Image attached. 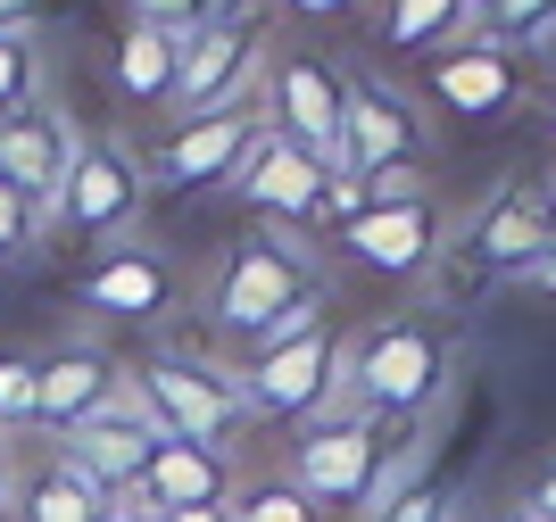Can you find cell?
<instances>
[{"label": "cell", "instance_id": "1", "mask_svg": "<svg viewBox=\"0 0 556 522\" xmlns=\"http://www.w3.org/2000/svg\"><path fill=\"white\" fill-rule=\"evenodd\" d=\"M316 316H325V257L282 225H257L250 241H232L208 266V291H200L208 357L225 365L257 357L266 341H282V332H300Z\"/></svg>", "mask_w": 556, "mask_h": 522}, {"label": "cell", "instance_id": "2", "mask_svg": "<svg viewBox=\"0 0 556 522\" xmlns=\"http://www.w3.org/2000/svg\"><path fill=\"white\" fill-rule=\"evenodd\" d=\"M448 373H457V316H391L349 341L341 398H357L391 432H416L448 398Z\"/></svg>", "mask_w": 556, "mask_h": 522}, {"label": "cell", "instance_id": "3", "mask_svg": "<svg viewBox=\"0 0 556 522\" xmlns=\"http://www.w3.org/2000/svg\"><path fill=\"white\" fill-rule=\"evenodd\" d=\"M134 373V398L150 407L166 440H200V448H241L257 432L250 407H241V382H232V365L208 357V348H159V357L125 365Z\"/></svg>", "mask_w": 556, "mask_h": 522}, {"label": "cell", "instance_id": "4", "mask_svg": "<svg viewBox=\"0 0 556 522\" xmlns=\"http://www.w3.org/2000/svg\"><path fill=\"white\" fill-rule=\"evenodd\" d=\"M282 473L307 489L316 514H366L382 498V473H391V423H374L357 398H332L325 415H307L300 440H291V464Z\"/></svg>", "mask_w": 556, "mask_h": 522}, {"label": "cell", "instance_id": "5", "mask_svg": "<svg viewBox=\"0 0 556 522\" xmlns=\"http://www.w3.org/2000/svg\"><path fill=\"white\" fill-rule=\"evenodd\" d=\"M141 207H150V166H141V150L116 141V133H84V150H75L42 232L59 250H109V241H134Z\"/></svg>", "mask_w": 556, "mask_h": 522}, {"label": "cell", "instance_id": "6", "mask_svg": "<svg viewBox=\"0 0 556 522\" xmlns=\"http://www.w3.org/2000/svg\"><path fill=\"white\" fill-rule=\"evenodd\" d=\"M232 382H241V407L250 423H307V415H325L349 382V332L332 316L300 323V332H282L266 341L257 357L232 365Z\"/></svg>", "mask_w": 556, "mask_h": 522}, {"label": "cell", "instance_id": "7", "mask_svg": "<svg viewBox=\"0 0 556 522\" xmlns=\"http://www.w3.org/2000/svg\"><path fill=\"white\" fill-rule=\"evenodd\" d=\"M266 133L300 141L307 158H341V116H349V67L307 42H275L266 50Z\"/></svg>", "mask_w": 556, "mask_h": 522}, {"label": "cell", "instance_id": "8", "mask_svg": "<svg viewBox=\"0 0 556 522\" xmlns=\"http://www.w3.org/2000/svg\"><path fill=\"white\" fill-rule=\"evenodd\" d=\"M266 133V100H250V109H216V116H175L150 150H141V166H150V191H232V175H241V158H250V141Z\"/></svg>", "mask_w": 556, "mask_h": 522}, {"label": "cell", "instance_id": "9", "mask_svg": "<svg viewBox=\"0 0 556 522\" xmlns=\"http://www.w3.org/2000/svg\"><path fill=\"white\" fill-rule=\"evenodd\" d=\"M332 250L349 266L382 273V282H424V273L448 257V200L424 191V200H391V207H366L332 232Z\"/></svg>", "mask_w": 556, "mask_h": 522}, {"label": "cell", "instance_id": "10", "mask_svg": "<svg viewBox=\"0 0 556 522\" xmlns=\"http://www.w3.org/2000/svg\"><path fill=\"white\" fill-rule=\"evenodd\" d=\"M266 25H191L184 34V75H175V116H216L250 109L266 91Z\"/></svg>", "mask_w": 556, "mask_h": 522}, {"label": "cell", "instance_id": "11", "mask_svg": "<svg viewBox=\"0 0 556 522\" xmlns=\"http://www.w3.org/2000/svg\"><path fill=\"white\" fill-rule=\"evenodd\" d=\"M325 191H332V166L307 158L300 141H282V133H257L241 175H232V200L250 216H275L282 232H325Z\"/></svg>", "mask_w": 556, "mask_h": 522}, {"label": "cell", "instance_id": "12", "mask_svg": "<svg viewBox=\"0 0 556 522\" xmlns=\"http://www.w3.org/2000/svg\"><path fill=\"white\" fill-rule=\"evenodd\" d=\"M75 298L116 323H159L184 298V266L159 241H109V250H92V266L75 273Z\"/></svg>", "mask_w": 556, "mask_h": 522}, {"label": "cell", "instance_id": "13", "mask_svg": "<svg viewBox=\"0 0 556 522\" xmlns=\"http://www.w3.org/2000/svg\"><path fill=\"white\" fill-rule=\"evenodd\" d=\"M159 423H150V407L134 398V373H125V398H109L100 415H84L75 432H59L50 448L67 456L75 473L92 481V489H134L141 473H150V456H159Z\"/></svg>", "mask_w": 556, "mask_h": 522}, {"label": "cell", "instance_id": "14", "mask_svg": "<svg viewBox=\"0 0 556 522\" xmlns=\"http://www.w3.org/2000/svg\"><path fill=\"white\" fill-rule=\"evenodd\" d=\"M424 91H432L448 116H465V125H490V116H507L515 100H523V59H515L507 42L457 34V42H441L424 59Z\"/></svg>", "mask_w": 556, "mask_h": 522}, {"label": "cell", "instance_id": "15", "mask_svg": "<svg viewBox=\"0 0 556 522\" xmlns=\"http://www.w3.org/2000/svg\"><path fill=\"white\" fill-rule=\"evenodd\" d=\"M424 116L407 91H391L382 75H349V116H341V158L332 175H357L366 182L374 166H399V158H424Z\"/></svg>", "mask_w": 556, "mask_h": 522}, {"label": "cell", "instance_id": "16", "mask_svg": "<svg viewBox=\"0 0 556 522\" xmlns=\"http://www.w3.org/2000/svg\"><path fill=\"white\" fill-rule=\"evenodd\" d=\"M448 250L465 257L473 282H532L540 257H548V241H540V182H507Z\"/></svg>", "mask_w": 556, "mask_h": 522}, {"label": "cell", "instance_id": "17", "mask_svg": "<svg viewBox=\"0 0 556 522\" xmlns=\"http://www.w3.org/2000/svg\"><path fill=\"white\" fill-rule=\"evenodd\" d=\"M75 150H84V133H75V116L67 109H17V116H0V182L17 191V200H34L50 216V200H59V182H67Z\"/></svg>", "mask_w": 556, "mask_h": 522}, {"label": "cell", "instance_id": "18", "mask_svg": "<svg viewBox=\"0 0 556 522\" xmlns=\"http://www.w3.org/2000/svg\"><path fill=\"white\" fill-rule=\"evenodd\" d=\"M9 522H109V489L75 473L59 448L42 440H17V473H9Z\"/></svg>", "mask_w": 556, "mask_h": 522}, {"label": "cell", "instance_id": "19", "mask_svg": "<svg viewBox=\"0 0 556 522\" xmlns=\"http://www.w3.org/2000/svg\"><path fill=\"white\" fill-rule=\"evenodd\" d=\"M241 489V464L225 448H200V440H159L150 473H141V498L159 514H184V506H232Z\"/></svg>", "mask_w": 556, "mask_h": 522}, {"label": "cell", "instance_id": "20", "mask_svg": "<svg viewBox=\"0 0 556 522\" xmlns=\"http://www.w3.org/2000/svg\"><path fill=\"white\" fill-rule=\"evenodd\" d=\"M109 398H125V365L109 348H50L42 357V432H75L84 415H100Z\"/></svg>", "mask_w": 556, "mask_h": 522}, {"label": "cell", "instance_id": "21", "mask_svg": "<svg viewBox=\"0 0 556 522\" xmlns=\"http://www.w3.org/2000/svg\"><path fill=\"white\" fill-rule=\"evenodd\" d=\"M175 75H184V34H150L125 25V42L109 59V84L134 116H175Z\"/></svg>", "mask_w": 556, "mask_h": 522}, {"label": "cell", "instance_id": "22", "mask_svg": "<svg viewBox=\"0 0 556 522\" xmlns=\"http://www.w3.org/2000/svg\"><path fill=\"white\" fill-rule=\"evenodd\" d=\"M465 25H473V0H382L374 34L391 50H407V59H432L441 42H457Z\"/></svg>", "mask_w": 556, "mask_h": 522}, {"label": "cell", "instance_id": "23", "mask_svg": "<svg viewBox=\"0 0 556 522\" xmlns=\"http://www.w3.org/2000/svg\"><path fill=\"white\" fill-rule=\"evenodd\" d=\"M42 432V357L0 348V440H34Z\"/></svg>", "mask_w": 556, "mask_h": 522}, {"label": "cell", "instance_id": "24", "mask_svg": "<svg viewBox=\"0 0 556 522\" xmlns=\"http://www.w3.org/2000/svg\"><path fill=\"white\" fill-rule=\"evenodd\" d=\"M232 522H325V514L307 506V489L291 473H241V489H232Z\"/></svg>", "mask_w": 556, "mask_h": 522}, {"label": "cell", "instance_id": "25", "mask_svg": "<svg viewBox=\"0 0 556 522\" xmlns=\"http://www.w3.org/2000/svg\"><path fill=\"white\" fill-rule=\"evenodd\" d=\"M42 100V25H9L0 34V116Z\"/></svg>", "mask_w": 556, "mask_h": 522}, {"label": "cell", "instance_id": "26", "mask_svg": "<svg viewBox=\"0 0 556 522\" xmlns=\"http://www.w3.org/2000/svg\"><path fill=\"white\" fill-rule=\"evenodd\" d=\"M556 25V0H473V25L465 34H482V42H532V34H548Z\"/></svg>", "mask_w": 556, "mask_h": 522}, {"label": "cell", "instance_id": "27", "mask_svg": "<svg viewBox=\"0 0 556 522\" xmlns=\"http://www.w3.org/2000/svg\"><path fill=\"white\" fill-rule=\"evenodd\" d=\"M34 241H42V207H34V200H17V191L0 182V266L34 257Z\"/></svg>", "mask_w": 556, "mask_h": 522}, {"label": "cell", "instance_id": "28", "mask_svg": "<svg viewBox=\"0 0 556 522\" xmlns=\"http://www.w3.org/2000/svg\"><path fill=\"white\" fill-rule=\"evenodd\" d=\"M366 522H457V498H448L441 481H416V489H399L391 506H374Z\"/></svg>", "mask_w": 556, "mask_h": 522}, {"label": "cell", "instance_id": "29", "mask_svg": "<svg viewBox=\"0 0 556 522\" xmlns=\"http://www.w3.org/2000/svg\"><path fill=\"white\" fill-rule=\"evenodd\" d=\"M424 191H432V166H424V158H399V166H374V175H366V207L424 200Z\"/></svg>", "mask_w": 556, "mask_h": 522}, {"label": "cell", "instance_id": "30", "mask_svg": "<svg viewBox=\"0 0 556 522\" xmlns=\"http://www.w3.org/2000/svg\"><path fill=\"white\" fill-rule=\"evenodd\" d=\"M291 25H316V34H341V25L366 17V0H275Z\"/></svg>", "mask_w": 556, "mask_h": 522}, {"label": "cell", "instance_id": "31", "mask_svg": "<svg viewBox=\"0 0 556 522\" xmlns=\"http://www.w3.org/2000/svg\"><path fill=\"white\" fill-rule=\"evenodd\" d=\"M125 25H150V34H191V25H200V0H125Z\"/></svg>", "mask_w": 556, "mask_h": 522}, {"label": "cell", "instance_id": "32", "mask_svg": "<svg viewBox=\"0 0 556 522\" xmlns=\"http://www.w3.org/2000/svg\"><path fill=\"white\" fill-rule=\"evenodd\" d=\"M540 241H548V257H540L532 282H548V291H556V175L540 182Z\"/></svg>", "mask_w": 556, "mask_h": 522}, {"label": "cell", "instance_id": "33", "mask_svg": "<svg viewBox=\"0 0 556 522\" xmlns=\"http://www.w3.org/2000/svg\"><path fill=\"white\" fill-rule=\"evenodd\" d=\"M523 514H532V522H556V456L523 481Z\"/></svg>", "mask_w": 556, "mask_h": 522}, {"label": "cell", "instance_id": "34", "mask_svg": "<svg viewBox=\"0 0 556 522\" xmlns=\"http://www.w3.org/2000/svg\"><path fill=\"white\" fill-rule=\"evenodd\" d=\"M266 0H200V25H250Z\"/></svg>", "mask_w": 556, "mask_h": 522}, {"label": "cell", "instance_id": "35", "mask_svg": "<svg viewBox=\"0 0 556 522\" xmlns=\"http://www.w3.org/2000/svg\"><path fill=\"white\" fill-rule=\"evenodd\" d=\"M34 9H42V0H0V34H9V25H34Z\"/></svg>", "mask_w": 556, "mask_h": 522}, {"label": "cell", "instance_id": "36", "mask_svg": "<svg viewBox=\"0 0 556 522\" xmlns=\"http://www.w3.org/2000/svg\"><path fill=\"white\" fill-rule=\"evenodd\" d=\"M159 522H232V506H184V514H159Z\"/></svg>", "mask_w": 556, "mask_h": 522}, {"label": "cell", "instance_id": "37", "mask_svg": "<svg viewBox=\"0 0 556 522\" xmlns=\"http://www.w3.org/2000/svg\"><path fill=\"white\" fill-rule=\"evenodd\" d=\"M9 473H17V440H0V506H9Z\"/></svg>", "mask_w": 556, "mask_h": 522}, {"label": "cell", "instance_id": "38", "mask_svg": "<svg viewBox=\"0 0 556 522\" xmlns=\"http://www.w3.org/2000/svg\"><path fill=\"white\" fill-rule=\"evenodd\" d=\"M482 522H532V514H523V506H507V514H482Z\"/></svg>", "mask_w": 556, "mask_h": 522}, {"label": "cell", "instance_id": "39", "mask_svg": "<svg viewBox=\"0 0 556 522\" xmlns=\"http://www.w3.org/2000/svg\"><path fill=\"white\" fill-rule=\"evenodd\" d=\"M548 133H556V91H548Z\"/></svg>", "mask_w": 556, "mask_h": 522}]
</instances>
